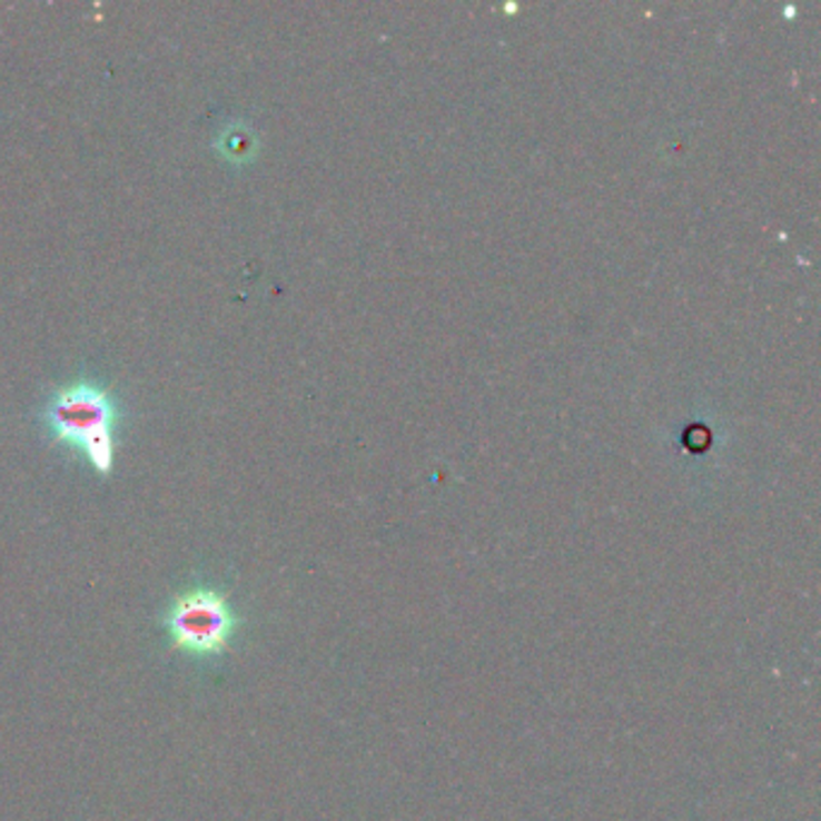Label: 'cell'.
Segmentation results:
<instances>
[{"label":"cell","mask_w":821,"mask_h":821,"mask_svg":"<svg viewBox=\"0 0 821 821\" xmlns=\"http://www.w3.org/2000/svg\"><path fill=\"white\" fill-rule=\"evenodd\" d=\"M159 622L171 651L198 663H212L231 651L241 629V614L225 588L198 583L176 593Z\"/></svg>","instance_id":"cell-2"},{"label":"cell","mask_w":821,"mask_h":821,"mask_svg":"<svg viewBox=\"0 0 821 821\" xmlns=\"http://www.w3.org/2000/svg\"><path fill=\"white\" fill-rule=\"evenodd\" d=\"M41 417L53 442L82 451L97 475L113 471L119 407L105 386L80 378L58 388L43 405Z\"/></svg>","instance_id":"cell-1"}]
</instances>
